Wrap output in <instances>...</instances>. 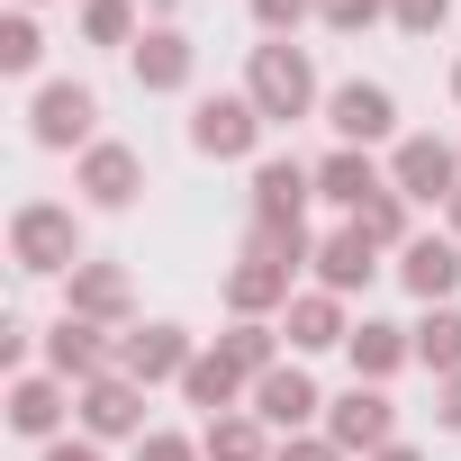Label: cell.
Listing matches in <instances>:
<instances>
[{
	"mask_svg": "<svg viewBox=\"0 0 461 461\" xmlns=\"http://www.w3.org/2000/svg\"><path fill=\"white\" fill-rule=\"evenodd\" d=\"M308 263V226H290V236H272V226H254V245L245 263L226 272V308L236 317H263L272 299H290V272Z\"/></svg>",
	"mask_w": 461,
	"mask_h": 461,
	"instance_id": "6da1fadb",
	"label": "cell"
},
{
	"mask_svg": "<svg viewBox=\"0 0 461 461\" xmlns=\"http://www.w3.org/2000/svg\"><path fill=\"white\" fill-rule=\"evenodd\" d=\"M245 100L263 109V118H308L317 109V73H308V55L299 46H254V82H245Z\"/></svg>",
	"mask_w": 461,
	"mask_h": 461,
	"instance_id": "7a4b0ae2",
	"label": "cell"
},
{
	"mask_svg": "<svg viewBox=\"0 0 461 461\" xmlns=\"http://www.w3.org/2000/svg\"><path fill=\"white\" fill-rule=\"evenodd\" d=\"M10 254H19V272H82V226H73V208H19L10 217Z\"/></svg>",
	"mask_w": 461,
	"mask_h": 461,
	"instance_id": "3957f363",
	"label": "cell"
},
{
	"mask_svg": "<svg viewBox=\"0 0 461 461\" xmlns=\"http://www.w3.org/2000/svg\"><path fill=\"white\" fill-rule=\"evenodd\" d=\"M389 434H398V407H389V389H371V380H353V389L326 407V443H344V452H389Z\"/></svg>",
	"mask_w": 461,
	"mask_h": 461,
	"instance_id": "277c9868",
	"label": "cell"
},
{
	"mask_svg": "<svg viewBox=\"0 0 461 461\" xmlns=\"http://www.w3.org/2000/svg\"><path fill=\"white\" fill-rule=\"evenodd\" d=\"M389 190H398V199H443V208H452V190H461V154H452L443 136H407L398 163H389Z\"/></svg>",
	"mask_w": 461,
	"mask_h": 461,
	"instance_id": "5b68a950",
	"label": "cell"
},
{
	"mask_svg": "<svg viewBox=\"0 0 461 461\" xmlns=\"http://www.w3.org/2000/svg\"><path fill=\"white\" fill-rule=\"evenodd\" d=\"M308 190H317V172H308V163H290V154H272V163L254 172V226L290 236V226H299V208H308Z\"/></svg>",
	"mask_w": 461,
	"mask_h": 461,
	"instance_id": "8992f818",
	"label": "cell"
},
{
	"mask_svg": "<svg viewBox=\"0 0 461 461\" xmlns=\"http://www.w3.org/2000/svg\"><path fill=\"white\" fill-rule=\"evenodd\" d=\"M326 127H335L344 145H380V136L398 127V100H389L380 82H344V91H326Z\"/></svg>",
	"mask_w": 461,
	"mask_h": 461,
	"instance_id": "52a82bcc",
	"label": "cell"
},
{
	"mask_svg": "<svg viewBox=\"0 0 461 461\" xmlns=\"http://www.w3.org/2000/svg\"><path fill=\"white\" fill-rule=\"evenodd\" d=\"M263 127H272V118H263L254 100H199V109H190V145H199V154H254Z\"/></svg>",
	"mask_w": 461,
	"mask_h": 461,
	"instance_id": "ba28073f",
	"label": "cell"
},
{
	"mask_svg": "<svg viewBox=\"0 0 461 461\" xmlns=\"http://www.w3.org/2000/svg\"><path fill=\"white\" fill-rule=\"evenodd\" d=\"M118 362H127V380L145 389V380H181L199 353H190V335H181V326H136V335L118 344Z\"/></svg>",
	"mask_w": 461,
	"mask_h": 461,
	"instance_id": "9c48e42d",
	"label": "cell"
},
{
	"mask_svg": "<svg viewBox=\"0 0 461 461\" xmlns=\"http://www.w3.org/2000/svg\"><path fill=\"white\" fill-rule=\"evenodd\" d=\"M317 407H326V398H317V380H308L299 362H281V371H263V380H254V416H263V425H281V434H299Z\"/></svg>",
	"mask_w": 461,
	"mask_h": 461,
	"instance_id": "30bf717a",
	"label": "cell"
},
{
	"mask_svg": "<svg viewBox=\"0 0 461 461\" xmlns=\"http://www.w3.org/2000/svg\"><path fill=\"white\" fill-rule=\"evenodd\" d=\"M91 118H100V100H91L82 82H46V91H37V145H55V154H64V145H82V136H91Z\"/></svg>",
	"mask_w": 461,
	"mask_h": 461,
	"instance_id": "8fae6325",
	"label": "cell"
},
{
	"mask_svg": "<svg viewBox=\"0 0 461 461\" xmlns=\"http://www.w3.org/2000/svg\"><path fill=\"white\" fill-rule=\"evenodd\" d=\"M398 281H407L425 308L452 299V290H461V245H452V236H416V245L398 254Z\"/></svg>",
	"mask_w": 461,
	"mask_h": 461,
	"instance_id": "7c38bea8",
	"label": "cell"
},
{
	"mask_svg": "<svg viewBox=\"0 0 461 461\" xmlns=\"http://www.w3.org/2000/svg\"><path fill=\"white\" fill-rule=\"evenodd\" d=\"M371 272H380V245L362 236V226H335V236L317 245V281L344 299V290H371Z\"/></svg>",
	"mask_w": 461,
	"mask_h": 461,
	"instance_id": "4fadbf2b",
	"label": "cell"
},
{
	"mask_svg": "<svg viewBox=\"0 0 461 461\" xmlns=\"http://www.w3.org/2000/svg\"><path fill=\"white\" fill-rule=\"evenodd\" d=\"M380 190H389V181H380V163H371L362 145H344V154H326V163H317V199H335V208H353V217H362Z\"/></svg>",
	"mask_w": 461,
	"mask_h": 461,
	"instance_id": "5bb4252c",
	"label": "cell"
},
{
	"mask_svg": "<svg viewBox=\"0 0 461 461\" xmlns=\"http://www.w3.org/2000/svg\"><path fill=\"white\" fill-rule=\"evenodd\" d=\"M82 425L109 443V434H145V389L136 380H91L82 389Z\"/></svg>",
	"mask_w": 461,
	"mask_h": 461,
	"instance_id": "9a60e30c",
	"label": "cell"
},
{
	"mask_svg": "<svg viewBox=\"0 0 461 461\" xmlns=\"http://www.w3.org/2000/svg\"><path fill=\"white\" fill-rule=\"evenodd\" d=\"M46 362L64 371V380H109L100 362H109V335L91 326V317H64L55 335H46Z\"/></svg>",
	"mask_w": 461,
	"mask_h": 461,
	"instance_id": "2e32d148",
	"label": "cell"
},
{
	"mask_svg": "<svg viewBox=\"0 0 461 461\" xmlns=\"http://www.w3.org/2000/svg\"><path fill=\"white\" fill-rule=\"evenodd\" d=\"M407 353H416V326H389V317H362V326H353V371H362L371 389H380Z\"/></svg>",
	"mask_w": 461,
	"mask_h": 461,
	"instance_id": "e0dca14e",
	"label": "cell"
},
{
	"mask_svg": "<svg viewBox=\"0 0 461 461\" xmlns=\"http://www.w3.org/2000/svg\"><path fill=\"white\" fill-rule=\"evenodd\" d=\"M254 371L245 362H226V353H199L190 371H181V398L190 407H208V416H236V389H245Z\"/></svg>",
	"mask_w": 461,
	"mask_h": 461,
	"instance_id": "ac0fdd59",
	"label": "cell"
},
{
	"mask_svg": "<svg viewBox=\"0 0 461 461\" xmlns=\"http://www.w3.org/2000/svg\"><path fill=\"white\" fill-rule=\"evenodd\" d=\"M136 181H145V163H136L127 145H91V154H82V190H91L100 208H127Z\"/></svg>",
	"mask_w": 461,
	"mask_h": 461,
	"instance_id": "d6986e66",
	"label": "cell"
},
{
	"mask_svg": "<svg viewBox=\"0 0 461 461\" xmlns=\"http://www.w3.org/2000/svg\"><path fill=\"white\" fill-rule=\"evenodd\" d=\"M290 344H299V353L353 344V326H344V299H335V290H308V299H290Z\"/></svg>",
	"mask_w": 461,
	"mask_h": 461,
	"instance_id": "ffe728a7",
	"label": "cell"
},
{
	"mask_svg": "<svg viewBox=\"0 0 461 461\" xmlns=\"http://www.w3.org/2000/svg\"><path fill=\"white\" fill-rule=\"evenodd\" d=\"M73 317H91V326L127 317V272H118V263H82V272H73Z\"/></svg>",
	"mask_w": 461,
	"mask_h": 461,
	"instance_id": "44dd1931",
	"label": "cell"
},
{
	"mask_svg": "<svg viewBox=\"0 0 461 461\" xmlns=\"http://www.w3.org/2000/svg\"><path fill=\"white\" fill-rule=\"evenodd\" d=\"M199 452L208 461H272V434H263V416H208Z\"/></svg>",
	"mask_w": 461,
	"mask_h": 461,
	"instance_id": "7402d4cb",
	"label": "cell"
},
{
	"mask_svg": "<svg viewBox=\"0 0 461 461\" xmlns=\"http://www.w3.org/2000/svg\"><path fill=\"white\" fill-rule=\"evenodd\" d=\"M136 82H145V91H181V82H190V37L154 28V37L136 46Z\"/></svg>",
	"mask_w": 461,
	"mask_h": 461,
	"instance_id": "603a6c76",
	"label": "cell"
},
{
	"mask_svg": "<svg viewBox=\"0 0 461 461\" xmlns=\"http://www.w3.org/2000/svg\"><path fill=\"white\" fill-rule=\"evenodd\" d=\"M10 425L46 443V434L64 425V389H55V380H19V389H10Z\"/></svg>",
	"mask_w": 461,
	"mask_h": 461,
	"instance_id": "cb8c5ba5",
	"label": "cell"
},
{
	"mask_svg": "<svg viewBox=\"0 0 461 461\" xmlns=\"http://www.w3.org/2000/svg\"><path fill=\"white\" fill-rule=\"evenodd\" d=\"M416 362H434L443 380H461V317H452V308H434V317L416 326Z\"/></svg>",
	"mask_w": 461,
	"mask_h": 461,
	"instance_id": "d4e9b609",
	"label": "cell"
},
{
	"mask_svg": "<svg viewBox=\"0 0 461 461\" xmlns=\"http://www.w3.org/2000/svg\"><path fill=\"white\" fill-rule=\"evenodd\" d=\"M353 226H362V236H371V245H398V254L416 245V236H407V199H398V190H380V199H371V208H362Z\"/></svg>",
	"mask_w": 461,
	"mask_h": 461,
	"instance_id": "484cf974",
	"label": "cell"
},
{
	"mask_svg": "<svg viewBox=\"0 0 461 461\" xmlns=\"http://www.w3.org/2000/svg\"><path fill=\"white\" fill-rule=\"evenodd\" d=\"M217 353H226V362H245V371H254V380H263V371H281V362H272V326H254V317H245V326H236V335H226V344H217Z\"/></svg>",
	"mask_w": 461,
	"mask_h": 461,
	"instance_id": "4316f807",
	"label": "cell"
},
{
	"mask_svg": "<svg viewBox=\"0 0 461 461\" xmlns=\"http://www.w3.org/2000/svg\"><path fill=\"white\" fill-rule=\"evenodd\" d=\"M127 28H136L127 0H91V10H82V37H91V46H127Z\"/></svg>",
	"mask_w": 461,
	"mask_h": 461,
	"instance_id": "83f0119b",
	"label": "cell"
},
{
	"mask_svg": "<svg viewBox=\"0 0 461 461\" xmlns=\"http://www.w3.org/2000/svg\"><path fill=\"white\" fill-rule=\"evenodd\" d=\"M389 19H398L407 37H434V28L452 19V0H389Z\"/></svg>",
	"mask_w": 461,
	"mask_h": 461,
	"instance_id": "f1b7e54d",
	"label": "cell"
},
{
	"mask_svg": "<svg viewBox=\"0 0 461 461\" xmlns=\"http://www.w3.org/2000/svg\"><path fill=\"white\" fill-rule=\"evenodd\" d=\"M37 55H46V46H37V28H28V19L0 28V64H10V73H37Z\"/></svg>",
	"mask_w": 461,
	"mask_h": 461,
	"instance_id": "f546056e",
	"label": "cell"
},
{
	"mask_svg": "<svg viewBox=\"0 0 461 461\" xmlns=\"http://www.w3.org/2000/svg\"><path fill=\"white\" fill-rule=\"evenodd\" d=\"M380 10H389V0H317V19H326V28H371Z\"/></svg>",
	"mask_w": 461,
	"mask_h": 461,
	"instance_id": "4dcf8cb0",
	"label": "cell"
},
{
	"mask_svg": "<svg viewBox=\"0 0 461 461\" xmlns=\"http://www.w3.org/2000/svg\"><path fill=\"white\" fill-rule=\"evenodd\" d=\"M136 461H208V452L181 443V434H136Z\"/></svg>",
	"mask_w": 461,
	"mask_h": 461,
	"instance_id": "1f68e13d",
	"label": "cell"
},
{
	"mask_svg": "<svg viewBox=\"0 0 461 461\" xmlns=\"http://www.w3.org/2000/svg\"><path fill=\"white\" fill-rule=\"evenodd\" d=\"M308 10H317V0H254V19H263V28H272V37H281V28H299V19H308Z\"/></svg>",
	"mask_w": 461,
	"mask_h": 461,
	"instance_id": "d6a6232c",
	"label": "cell"
},
{
	"mask_svg": "<svg viewBox=\"0 0 461 461\" xmlns=\"http://www.w3.org/2000/svg\"><path fill=\"white\" fill-rule=\"evenodd\" d=\"M272 461H344V443H317V434H290Z\"/></svg>",
	"mask_w": 461,
	"mask_h": 461,
	"instance_id": "836d02e7",
	"label": "cell"
},
{
	"mask_svg": "<svg viewBox=\"0 0 461 461\" xmlns=\"http://www.w3.org/2000/svg\"><path fill=\"white\" fill-rule=\"evenodd\" d=\"M46 461H100V443H46Z\"/></svg>",
	"mask_w": 461,
	"mask_h": 461,
	"instance_id": "e575fe53",
	"label": "cell"
},
{
	"mask_svg": "<svg viewBox=\"0 0 461 461\" xmlns=\"http://www.w3.org/2000/svg\"><path fill=\"white\" fill-rule=\"evenodd\" d=\"M443 425H452V434H461V380H452V389H443Z\"/></svg>",
	"mask_w": 461,
	"mask_h": 461,
	"instance_id": "d590c367",
	"label": "cell"
},
{
	"mask_svg": "<svg viewBox=\"0 0 461 461\" xmlns=\"http://www.w3.org/2000/svg\"><path fill=\"white\" fill-rule=\"evenodd\" d=\"M371 461H416V452H407V443H389V452H371Z\"/></svg>",
	"mask_w": 461,
	"mask_h": 461,
	"instance_id": "8d00e7d4",
	"label": "cell"
},
{
	"mask_svg": "<svg viewBox=\"0 0 461 461\" xmlns=\"http://www.w3.org/2000/svg\"><path fill=\"white\" fill-rule=\"evenodd\" d=\"M452 245H461V190H452Z\"/></svg>",
	"mask_w": 461,
	"mask_h": 461,
	"instance_id": "74e56055",
	"label": "cell"
},
{
	"mask_svg": "<svg viewBox=\"0 0 461 461\" xmlns=\"http://www.w3.org/2000/svg\"><path fill=\"white\" fill-rule=\"evenodd\" d=\"M452 91H461V73H452Z\"/></svg>",
	"mask_w": 461,
	"mask_h": 461,
	"instance_id": "f35d334b",
	"label": "cell"
}]
</instances>
